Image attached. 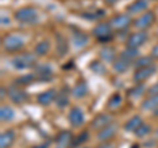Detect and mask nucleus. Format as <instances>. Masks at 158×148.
Masks as SVG:
<instances>
[{"instance_id": "nucleus-1", "label": "nucleus", "mask_w": 158, "mask_h": 148, "mask_svg": "<svg viewBox=\"0 0 158 148\" xmlns=\"http://www.w3.org/2000/svg\"><path fill=\"white\" fill-rule=\"evenodd\" d=\"M37 55L32 53H23V54H17L16 56L12 58L11 64L13 68H16L19 71H24V70H31L37 66Z\"/></svg>"}, {"instance_id": "nucleus-2", "label": "nucleus", "mask_w": 158, "mask_h": 148, "mask_svg": "<svg viewBox=\"0 0 158 148\" xmlns=\"http://www.w3.org/2000/svg\"><path fill=\"white\" fill-rule=\"evenodd\" d=\"M13 18L20 24L32 25V24H36L38 21V12L36 8L31 6L21 7L13 13Z\"/></svg>"}, {"instance_id": "nucleus-3", "label": "nucleus", "mask_w": 158, "mask_h": 148, "mask_svg": "<svg viewBox=\"0 0 158 148\" xmlns=\"http://www.w3.org/2000/svg\"><path fill=\"white\" fill-rule=\"evenodd\" d=\"M24 45V38H21L17 34H6L2 38V47L6 53L13 54V53H19L20 50H23Z\"/></svg>"}, {"instance_id": "nucleus-4", "label": "nucleus", "mask_w": 158, "mask_h": 148, "mask_svg": "<svg viewBox=\"0 0 158 148\" xmlns=\"http://www.w3.org/2000/svg\"><path fill=\"white\" fill-rule=\"evenodd\" d=\"M112 26L110 22H98L95 26L92 28L91 34L96 38L99 43H107L112 41L113 34H112Z\"/></svg>"}, {"instance_id": "nucleus-5", "label": "nucleus", "mask_w": 158, "mask_h": 148, "mask_svg": "<svg viewBox=\"0 0 158 148\" xmlns=\"http://www.w3.org/2000/svg\"><path fill=\"white\" fill-rule=\"evenodd\" d=\"M110 24L115 30L127 32V29L133 24V20L129 13H117L110 20Z\"/></svg>"}, {"instance_id": "nucleus-6", "label": "nucleus", "mask_w": 158, "mask_h": 148, "mask_svg": "<svg viewBox=\"0 0 158 148\" xmlns=\"http://www.w3.org/2000/svg\"><path fill=\"white\" fill-rule=\"evenodd\" d=\"M156 13L154 11H145L142 14H140L136 20H133V26L138 30H146L156 22Z\"/></svg>"}, {"instance_id": "nucleus-7", "label": "nucleus", "mask_w": 158, "mask_h": 148, "mask_svg": "<svg viewBox=\"0 0 158 148\" xmlns=\"http://www.w3.org/2000/svg\"><path fill=\"white\" fill-rule=\"evenodd\" d=\"M8 98L13 103H16V105H21V103L28 101L29 95L20 85H17V84H12V85L8 88Z\"/></svg>"}, {"instance_id": "nucleus-8", "label": "nucleus", "mask_w": 158, "mask_h": 148, "mask_svg": "<svg viewBox=\"0 0 158 148\" xmlns=\"http://www.w3.org/2000/svg\"><path fill=\"white\" fill-rule=\"evenodd\" d=\"M148 38H149V36H148V33L145 30H140V32L132 33L127 38V47L138 49V47H141L148 41Z\"/></svg>"}, {"instance_id": "nucleus-9", "label": "nucleus", "mask_w": 158, "mask_h": 148, "mask_svg": "<svg viewBox=\"0 0 158 148\" xmlns=\"http://www.w3.org/2000/svg\"><path fill=\"white\" fill-rule=\"evenodd\" d=\"M156 71H157V67H156L154 64L137 68V70L135 71V75H133V80H135L136 84L144 83V81H146L149 77H152L153 75H154Z\"/></svg>"}, {"instance_id": "nucleus-10", "label": "nucleus", "mask_w": 158, "mask_h": 148, "mask_svg": "<svg viewBox=\"0 0 158 148\" xmlns=\"http://www.w3.org/2000/svg\"><path fill=\"white\" fill-rule=\"evenodd\" d=\"M117 123L115 122H111L110 125H107L106 127H103L98 131V135H96V139L99 142H110L113 136L116 135L117 132Z\"/></svg>"}, {"instance_id": "nucleus-11", "label": "nucleus", "mask_w": 158, "mask_h": 148, "mask_svg": "<svg viewBox=\"0 0 158 148\" xmlns=\"http://www.w3.org/2000/svg\"><path fill=\"white\" fill-rule=\"evenodd\" d=\"M33 73L37 81H50L53 79V70L48 64H37L34 67Z\"/></svg>"}, {"instance_id": "nucleus-12", "label": "nucleus", "mask_w": 158, "mask_h": 148, "mask_svg": "<svg viewBox=\"0 0 158 148\" xmlns=\"http://www.w3.org/2000/svg\"><path fill=\"white\" fill-rule=\"evenodd\" d=\"M69 122L73 127H79L85 123V113L79 106H73L69 111Z\"/></svg>"}, {"instance_id": "nucleus-13", "label": "nucleus", "mask_w": 158, "mask_h": 148, "mask_svg": "<svg viewBox=\"0 0 158 148\" xmlns=\"http://www.w3.org/2000/svg\"><path fill=\"white\" fill-rule=\"evenodd\" d=\"M57 93H58L57 89H54V88H49V89L44 91L41 93H38L37 97H36V101L41 106H49L53 101H56Z\"/></svg>"}, {"instance_id": "nucleus-14", "label": "nucleus", "mask_w": 158, "mask_h": 148, "mask_svg": "<svg viewBox=\"0 0 158 148\" xmlns=\"http://www.w3.org/2000/svg\"><path fill=\"white\" fill-rule=\"evenodd\" d=\"M73 140H74V136L71 134V131L62 130L57 135L56 148H70V147H73Z\"/></svg>"}, {"instance_id": "nucleus-15", "label": "nucleus", "mask_w": 158, "mask_h": 148, "mask_svg": "<svg viewBox=\"0 0 158 148\" xmlns=\"http://www.w3.org/2000/svg\"><path fill=\"white\" fill-rule=\"evenodd\" d=\"M112 122V117L106 113H99L98 115L94 117V119L91 121V127L94 130H100L103 127H106L107 125H110Z\"/></svg>"}, {"instance_id": "nucleus-16", "label": "nucleus", "mask_w": 158, "mask_h": 148, "mask_svg": "<svg viewBox=\"0 0 158 148\" xmlns=\"http://www.w3.org/2000/svg\"><path fill=\"white\" fill-rule=\"evenodd\" d=\"M149 7V0H135L131 4L127 6V13L129 14H137V13H144Z\"/></svg>"}, {"instance_id": "nucleus-17", "label": "nucleus", "mask_w": 158, "mask_h": 148, "mask_svg": "<svg viewBox=\"0 0 158 148\" xmlns=\"http://www.w3.org/2000/svg\"><path fill=\"white\" fill-rule=\"evenodd\" d=\"M99 56L103 62L106 63H113L116 60V50L113 46H103L99 51Z\"/></svg>"}, {"instance_id": "nucleus-18", "label": "nucleus", "mask_w": 158, "mask_h": 148, "mask_svg": "<svg viewBox=\"0 0 158 148\" xmlns=\"http://www.w3.org/2000/svg\"><path fill=\"white\" fill-rule=\"evenodd\" d=\"M132 63L133 62H131L129 59H127L123 55H120V56L116 58V60L112 63V66H113V70H115L117 73H124L131 68Z\"/></svg>"}, {"instance_id": "nucleus-19", "label": "nucleus", "mask_w": 158, "mask_h": 148, "mask_svg": "<svg viewBox=\"0 0 158 148\" xmlns=\"http://www.w3.org/2000/svg\"><path fill=\"white\" fill-rule=\"evenodd\" d=\"M88 93V85L85 80H79L71 89V96L74 98H83L86 97Z\"/></svg>"}, {"instance_id": "nucleus-20", "label": "nucleus", "mask_w": 158, "mask_h": 148, "mask_svg": "<svg viewBox=\"0 0 158 148\" xmlns=\"http://www.w3.org/2000/svg\"><path fill=\"white\" fill-rule=\"evenodd\" d=\"M71 41H73V45L77 49H82L88 43V36L82 30H75L73 32Z\"/></svg>"}, {"instance_id": "nucleus-21", "label": "nucleus", "mask_w": 158, "mask_h": 148, "mask_svg": "<svg viewBox=\"0 0 158 148\" xmlns=\"http://www.w3.org/2000/svg\"><path fill=\"white\" fill-rule=\"evenodd\" d=\"M70 102V97H69V88L67 87H63L61 91L57 93V97H56V105L59 109H65V107L69 105Z\"/></svg>"}, {"instance_id": "nucleus-22", "label": "nucleus", "mask_w": 158, "mask_h": 148, "mask_svg": "<svg viewBox=\"0 0 158 148\" xmlns=\"http://www.w3.org/2000/svg\"><path fill=\"white\" fill-rule=\"evenodd\" d=\"M15 139H16V132L13 130L3 131L0 135V148H9L13 144Z\"/></svg>"}, {"instance_id": "nucleus-23", "label": "nucleus", "mask_w": 158, "mask_h": 148, "mask_svg": "<svg viewBox=\"0 0 158 148\" xmlns=\"http://www.w3.org/2000/svg\"><path fill=\"white\" fill-rule=\"evenodd\" d=\"M142 123H144V121H142L141 115L138 114H135L133 117H131L129 119H128L125 123H124V130L128 131V132H135L138 127H140Z\"/></svg>"}, {"instance_id": "nucleus-24", "label": "nucleus", "mask_w": 158, "mask_h": 148, "mask_svg": "<svg viewBox=\"0 0 158 148\" xmlns=\"http://www.w3.org/2000/svg\"><path fill=\"white\" fill-rule=\"evenodd\" d=\"M56 39H57V55L58 56H65L69 50V42L67 39L62 36V34H56Z\"/></svg>"}, {"instance_id": "nucleus-25", "label": "nucleus", "mask_w": 158, "mask_h": 148, "mask_svg": "<svg viewBox=\"0 0 158 148\" xmlns=\"http://www.w3.org/2000/svg\"><path fill=\"white\" fill-rule=\"evenodd\" d=\"M158 107V95H152L148 96L141 103V109L142 110H154Z\"/></svg>"}, {"instance_id": "nucleus-26", "label": "nucleus", "mask_w": 158, "mask_h": 148, "mask_svg": "<svg viewBox=\"0 0 158 148\" xmlns=\"http://www.w3.org/2000/svg\"><path fill=\"white\" fill-rule=\"evenodd\" d=\"M15 110L9 105H3L0 107V119L2 122H11L15 119Z\"/></svg>"}, {"instance_id": "nucleus-27", "label": "nucleus", "mask_w": 158, "mask_h": 148, "mask_svg": "<svg viewBox=\"0 0 158 148\" xmlns=\"http://www.w3.org/2000/svg\"><path fill=\"white\" fill-rule=\"evenodd\" d=\"M50 51V42L48 39H44V41H40L36 46H34V54L37 56H45L48 55V53Z\"/></svg>"}, {"instance_id": "nucleus-28", "label": "nucleus", "mask_w": 158, "mask_h": 148, "mask_svg": "<svg viewBox=\"0 0 158 148\" xmlns=\"http://www.w3.org/2000/svg\"><path fill=\"white\" fill-rule=\"evenodd\" d=\"M121 103H123L121 95H120V93H113V95L108 98L107 107H108V109H111V110H116V109H118V107L121 106Z\"/></svg>"}, {"instance_id": "nucleus-29", "label": "nucleus", "mask_w": 158, "mask_h": 148, "mask_svg": "<svg viewBox=\"0 0 158 148\" xmlns=\"http://www.w3.org/2000/svg\"><path fill=\"white\" fill-rule=\"evenodd\" d=\"M144 92H145V85L144 83H140V84H136L135 87H132L131 89H128L127 95L129 98H138L144 95Z\"/></svg>"}, {"instance_id": "nucleus-30", "label": "nucleus", "mask_w": 158, "mask_h": 148, "mask_svg": "<svg viewBox=\"0 0 158 148\" xmlns=\"http://www.w3.org/2000/svg\"><path fill=\"white\" fill-rule=\"evenodd\" d=\"M88 68H90L94 73H96V75H104L106 71H107L104 63L100 62V60H92L90 64H88Z\"/></svg>"}, {"instance_id": "nucleus-31", "label": "nucleus", "mask_w": 158, "mask_h": 148, "mask_svg": "<svg viewBox=\"0 0 158 148\" xmlns=\"http://www.w3.org/2000/svg\"><path fill=\"white\" fill-rule=\"evenodd\" d=\"M33 81H36L34 73H28V75H23V76L17 77L16 80H15V84H17L20 87H25V85H31Z\"/></svg>"}, {"instance_id": "nucleus-32", "label": "nucleus", "mask_w": 158, "mask_h": 148, "mask_svg": "<svg viewBox=\"0 0 158 148\" xmlns=\"http://www.w3.org/2000/svg\"><path fill=\"white\" fill-rule=\"evenodd\" d=\"M153 60H154V58L152 55L149 56H142V58H137L135 62H133V66L137 70V68H141V67H146V66H150L153 64Z\"/></svg>"}, {"instance_id": "nucleus-33", "label": "nucleus", "mask_w": 158, "mask_h": 148, "mask_svg": "<svg viewBox=\"0 0 158 148\" xmlns=\"http://www.w3.org/2000/svg\"><path fill=\"white\" fill-rule=\"evenodd\" d=\"M121 55L129 59L131 62H135L138 58V49H133V47H125V50L121 53Z\"/></svg>"}, {"instance_id": "nucleus-34", "label": "nucleus", "mask_w": 158, "mask_h": 148, "mask_svg": "<svg viewBox=\"0 0 158 148\" xmlns=\"http://www.w3.org/2000/svg\"><path fill=\"white\" fill-rule=\"evenodd\" d=\"M150 132H152L150 125H148V123H142V125L135 131V135H136L137 138H145V136L149 135Z\"/></svg>"}, {"instance_id": "nucleus-35", "label": "nucleus", "mask_w": 158, "mask_h": 148, "mask_svg": "<svg viewBox=\"0 0 158 148\" xmlns=\"http://www.w3.org/2000/svg\"><path fill=\"white\" fill-rule=\"evenodd\" d=\"M88 136H90V132H88L87 130L82 131L81 134H79L77 138H74L73 140V147H78V146H82L85 142L88 140Z\"/></svg>"}, {"instance_id": "nucleus-36", "label": "nucleus", "mask_w": 158, "mask_h": 148, "mask_svg": "<svg viewBox=\"0 0 158 148\" xmlns=\"http://www.w3.org/2000/svg\"><path fill=\"white\" fill-rule=\"evenodd\" d=\"M104 11L103 9H98V11H91V12H86L82 13V17H85L87 20H99L100 17L104 16Z\"/></svg>"}, {"instance_id": "nucleus-37", "label": "nucleus", "mask_w": 158, "mask_h": 148, "mask_svg": "<svg viewBox=\"0 0 158 148\" xmlns=\"http://www.w3.org/2000/svg\"><path fill=\"white\" fill-rule=\"evenodd\" d=\"M146 95H148V96L158 95V83H156L154 85H152L150 88H148V89H146Z\"/></svg>"}, {"instance_id": "nucleus-38", "label": "nucleus", "mask_w": 158, "mask_h": 148, "mask_svg": "<svg viewBox=\"0 0 158 148\" xmlns=\"http://www.w3.org/2000/svg\"><path fill=\"white\" fill-rule=\"evenodd\" d=\"M150 55L154 58V59H158V43L152 49V54H150Z\"/></svg>"}, {"instance_id": "nucleus-39", "label": "nucleus", "mask_w": 158, "mask_h": 148, "mask_svg": "<svg viewBox=\"0 0 158 148\" xmlns=\"http://www.w3.org/2000/svg\"><path fill=\"white\" fill-rule=\"evenodd\" d=\"M98 148H113V144L110 142H102V144L99 146Z\"/></svg>"}, {"instance_id": "nucleus-40", "label": "nucleus", "mask_w": 158, "mask_h": 148, "mask_svg": "<svg viewBox=\"0 0 158 148\" xmlns=\"http://www.w3.org/2000/svg\"><path fill=\"white\" fill-rule=\"evenodd\" d=\"M0 91H2V96H0V98H2V100H4V97L8 96V91H7L4 87H2V89H0Z\"/></svg>"}, {"instance_id": "nucleus-41", "label": "nucleus", "mask_w": 158, "mask_h": 148, "mask_svg": "<svg viewBox=\"0 0 158 148\" xmlns=\"http://www.w3.org/2000/svg\"><path fill=\"white\" fill-rule=\"evenodd\" d=\"M8 24H9V18L2 16V25H8Z\"/></svg>"}, {"instance_id": "nucleus-42", "label": "nucleus", "mask_w": 158, "mask_h": 148, "mask_svg": "<svg viewBox=\"0 0 158 148\" xmlns=\"http://www.w3.org/2000/svg\"><path fill=\"white\" fill-rule=\"evenodd\" d=\"M118 2V0H104V3L107 4V6H113V4H116Z\"/></svg>"}, {"instance_id": "nucleus-43", "label": "nucleus", "mask_w": 158, "mask_h": 148, "mask_svg": "<svg viewBox=\"0 0 158 148\" xmlns=\"http://www.w3.org/2000/svg\"><path fill=\"white\" fill-rule=\"evenodd\" d=\"M48 147H49V142H46V143H42V144L36 146V147H32V148H48Z\"/></svg>"}, {"instance_id": "nucleus-44", "label": "nucleus", "mask_w": 158, "mask_h": 148, "mask_svg": "<svg viewBox=\"0 0 158 148\" xmlns=\"http://www.w3.org/2000/svg\"><path fill=\"white\" fill-rule=\"evenodd\" d=\"M153 114H154V117H158V107H157V109L153 110Z\"/></svg>"}, {"instance_id": "nucleus-45", "label": "nucleus", "mask_w": 158, "mask_h": 148, "mask_svg": "<svg viewBox=\"0 0 158 148\" xmlns=\"http://www.w3.org/2000/svg\"><path fill=\"white\" fill-rule=\"evenodd\" d=\"M131 148H140V146H138V144H133Z\"/></svg>"}, {"instance_id": "nucleus-46", "label": "nucleus", "mask_w": 158, "mask_h": 148, "mask_svg": "<svg viewBox=\"0 0 158 148\" xmlns=\"http://www.w3.org/2000/svg\"><path fill=\"white\" fill-rule=\"evenodd\" d=\"M156 135H157V136H158V130H157V131H156Z\"/></svg>"}, {"instance_id": "nucleus-47", "label": "nucleus", "mask_w": 158, "mask_h": 148, "mask_svg": "<svg viewBox=\"0 0 158 148\" xmlns=\"http://www.w3.org/2000/svg\"><path fill=\"white\" fill-rule=\"evenodd\" d=\"M153 2H158V0H153Z\"/></svg>"}]
</instances>
